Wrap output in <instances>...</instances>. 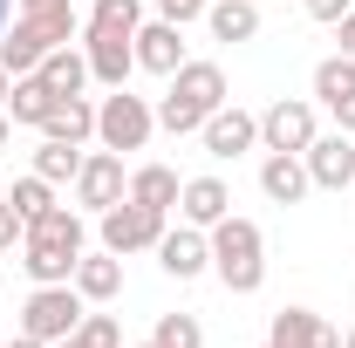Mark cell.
<instances>
[{
    "label": "cell",
    "mask_w": 355,
    "mask_h": 348,
    "mask_svg": "<svg viewBox=\"0 0 355 348\" xmlns=\"http://www.w3.org/2000/svg\"><path fill=\"white\" fill-rule=\"evenodd\" d=\"M83 253H89V225H83V212H69V205H48V212L28 225V239H21V266H28L35 287L76 280V260H83Z\"/></svg>",
    "instance_id": "obj_1"
},
{
    "label": "cell",
    "mask_w": 355,
    "mask_h": 348,
    "mask_svg": "<svg viewBox=\"0 0 355 348\" xmlns=\"http://www.w3.org/2000/svg\"><path fill=\"white\" fill-rule=\"evenodd\" d=\"M164 103H157V130L171 137H198V123L225 103V69L219 62H184L178 76H164Z\"/></svg>",
    "instance_id": "obj_2"
},
{
    "label": "cell",
    "mask_w": 355,
    "mask_h": 348,
    "mask_svg": "<svg viewBox=\"0 0 355 348\" xmlns=\"http://www.w3.org/2000/svg\"><path fill=\"white\" fill-rule=\"evenodd\" d=\"M205 239H212V273L225 280V294H260V280H266V239H260V225L239 218V212H225Z\"/></svg>",
    "instance_id": "obj_3"
},
{
    "label": "cell",
    "mask_w": 355,
    "mask_h": 348,
    "mask_svg": "<svg viewBox=\"0 0 355 348\" xmlns=\"http://www.w3.org/2000/svg\"><path fill=\"white\" fill-rule=\"evenodd\" d=\"M164 218L157 205H137V198H116L110 212H96V232H103V253H116V260H130V253H157V239H164Z\"/></svg>",
    "instance_id": "obj_4"
},
{
    "label": "cell",
    "mask_w": 355,
    "mask_h": 348,
    "mask_svg": "<svg viewBox=\"0 0 355 348\" xmlns=\"http://www.w3.org/2000/svg\"><path fill=\"white\" fill-rule=\"evenodd\" d=\"M89 301L76 294V280H55V287H35L28 294V307H21V335H35V342H69L76 328H83Z\"/></svg>",
    "instance_id": "obj_5"
},
{
    "label": "cell",
    "mask_w": 355,
    "mask_h": 348,
    "mask_svg": "<svg viewBox=\"0 0 355 348\" xmlns=\"http://www.w3.org/2000/svg\"><path fill=\"white\" fill-rule=\"evenodd\" d=\"M150 130H157V110L144 103V96H130V89H110L103 103H96V143L103 150H144L150 143Z\"/></svg>",
    "instance_id": "obj_6"
},
{
    "label": "cell",
    "mask_w": 355,
    "mask_h": 348,
    "mask_svg": "<svg viewBox=\"0 0 355 348\" xmlns=\"http://www.w3.org/2000/svg\"><path fill=\"white\" fill-rule=\"evenodd\" d=\"M314 137H321V116H314L308 96H280V103H266L260 110V150H308Z\"/></svg>",
    "instance_id": "obj_7"
},
{
    "label": "cell",
    "mask_w": 355,
    "mask_h": 348,
    "mask_svg": "<svg viewBox=\"0 0 355 348\" xmlns=\"http://www.w3.org/2000/svg\"><path fill=\"white\" fill-rule=\"evenodd\" d=\"M198 143H205V157L232 164V157L260 150V116H253V110H239V103H219V110L198 123Z\"/></svg>",
    "instance_id": "obj_8"
},
{
    "label": "cell",
    "mask_w": 355,
    "mask_h": 348,
    "mask_svg": "<svg viewBox=\"0 0 355 348\" xmlns=\"http://www.w3.org/2000/svg\"><path fill=\"white\" fill-rule=\"evenodd\" d=\"M116 198H130V177L116 150H83V171H76V205L83 212H110Z\"/></svg>",
    "instance_id": "obj_9"
},
{
    "label": "cell",
    "mask_w": 355,
    "mask_h": 348,
    "mask_svg": "<svg viewBox=\"0 0 355 348\" xmlns=\"http://www.w3.org/2000/svg\"><path fill=\"white\" fill-rule=\"evenodd\" d=\"M301 164H308V177L321 184V191H349V184H355V137L349 130L314 137L308 150H301Z\"/></svg>",
    "instance_id": "obj_10"
},
{
    "label": "cell",
    "mask_w": 355,
    "mask_h": 348,
    "mask_svg": "<svg viewBox=\"0 0 355 348\" xmlns=\"http://www.w3.org/2000/svg\"><path fill=\"white\" fill-rule=\"evenodd\" d=\"M157 266L171 273V280H198L205 266H212V239H205V225H164V239H157Z\"/></svg>",
    "instance_id": "obj_11"
},
{
    "label": "cell",
    "mask_w": 355,
    "mask_h": 348,
    "mask_svg": "<svg viewBox=\"0 0 355 348\" xmlns=\"http://www.w3.org/2000/svg\"><path fill=\"white\" fill-rule=\"evenodd\" d=\"M137 42V69H150V76H178L191 55H184V28L178 21H144L130 35Z\"/></svg>",
    "instance_id": "obj_12"
},
{
    "label": "cell",
    "mask_w": 355,
    "mask_h": 348,
    "mask_svg": "<svg viewBox=\"0 0 355 348\" xmlns=\"http://www.w3.org/2000/svg\"><path fill=\"white\" fill-rule=\"evenodd\" d=\"M83 55H89V82L130 89V69H137V42L130 35H83Z\"/></svg>",
    "instance_id": "obj_13"
},
{
    "label": "cell",
    "mask_w": 355,
    "mask_h": 348,
    "mask_svg": "<svg viewBox=\"0 0 355 348\" xmlns=\"http://www.w3.org/2000/svg\"><path fill=\"white\" fill-rule=\"evenodd\" d=\"M35 35H42L48 48H69V42H83V14H76V0H21L14 7Z\"/></svg>",
    "instance_id": "obj_14"
},
{
    "label": "cell",
    "mask_w": 355,
    "mask_h": 348,
    "mask_svg": "<svg viewBox=\"0 0 355 348\" xmlns=\"http://www.w3.org/2000/svg\"><path fill=\"white\" fill-rule=\"evenodd\" d=\"M260 191L273 198V205H301L314 191V177H308V164L294 157V150H266V164H260Z\"/></svg>",
    "instance_id": "obj_15"
},
{
    "label": "cell",
    "mask_w": 355,
    "mask_h": 348,
    "mask_svg": "<svg viewBox=\"0 0 355 348\" xmlns=\"http://www.w3.org/2000/svg\"><path fill=\"white\" fill-rule=\"evenodd\" d=\"M232 212V191H225V177H184V191H178V218L184 225H219Z\"/></svg>",
    "instance_id": "obj_16"
},
{
    "label": "cell",
    "mask_w": 355,
    "mask_h": 348,
    "mask_svg": "<svg viewBox=\"0 0 355 348\" xmlns=\"http://www.w3.org/2000/svg\"><path fill=\"white\" fill-rule=\"evenodd\" d=\"M76 294H83L89 307L116 301V294H123V260H116V253H83V260H76Z\"/></svg>",
    "instance_id": "obj_17"
},
{
    "label": "cell",
    "mask_w": 355,
    "mask_h": 348,
    "mask_svg": "<svg viewBox=\"0 0 355 348\" xmlns=\"http://www.w3.org/2000/svg\"><path fill=\"white\" fill-rule=\"evenodd\" d=\"M55 96H83L89 89V55H83V42H69V48H48L42 55V69H35Z\"/></svg>",
    "instance_id": "obj_18"
},
{
    "label": "cell",
    "mask_w": 355,
    "mask_h": 348,
    "mask_svg": "<svg viewBox=\"0 0 355 348\" xmlns=\"http://www.w3.org/2000/svg\"><path fill=\"white\" fill-rule=\"evenodd\" d=\"M42 55H48V42L21 21V14L0 28V69H7V76H35V69H42Z\"/></svg>",
    "instance_id": "obj_19"
},
{
    "label": "cell",
    "mask_w": 355,
    "mask_h": 348,
    "mask_svg": "<svg viewBox=\"0 0 355 348\" xmlns=\"http://www.w3.org/2000/svg\"><path fill=\"white\" fill-rule=\"evenodd\" d=\"M205 28H212V42H253L260 35V0H212Z\"/></svg>",
    "instance_id": "obj_20"
},
{
    "label": "cell",
    "mask_w": 355,
    "mask_h": 348,
    "mask_svg": "<svg viewBox=\"0 0 355 348\" xmlns=\"http://www.w3.org/2000/svg\"><path fill=\"white\" fill-rule=\"evenodd\" d=\"M42 137H62V143H89V137H96V103H89V96H55V110H48Z\"/></svg>",
    "instance_id": "obj_21"
},
{
    "label": "cell",
    "mask_w": 355,
    "mask_h": 348,
    "mask_svg": "<svg viewBox=\"0 0 355 348\" xmlns=\"http://www.w3.org/2000/svg\"><path fill=\"white\" fill-rule=\"evenodd\" d=\"M48 110H55V89H48L42 76H14V89H7V116L28 123V130H42Z\"/></svg>",
    "instance_id": "obj_22"
},
{
    "label": "cell",
    "mask_w": 355,
    "mask_h": 348,
    "mask_svg": "<svg viewBox=\"0 0 355 348\" xmlns=\"http://www.w3.org/2000/svg\"><path fill=\"white\" fill-rule=\"evenodd\" d=\"M178 191H184V177H178L171 164H137V171H130V198H137V205H157V212H171Z\"/></svg>",
    "instance_id": "obj_23"
},
{
    "label": "cell",
    "mask_w": 355,
    "mask_h": 348,
    "mask_svg": "<svg viewBox=\"0 0 355 348\" xmlns=\"http://www.w3.org/2000/svg\"><path fill=\"white\" fill-rule=\"evenodd\" d=\"M144 28V0H96L83 35H137Z\"/></svg>",
    "instance_id": "obj_24"
},
{
    "label": "cell",
    "mask_w": 355,
    "mask_h": 348,
    "mask_svg": "<svg viewBox=\"0 0 355 348\" xmlns=\"http://www.w3.org/2000/svg\"><path fill=\"white\" fill-rule=\"evenodd\" d=\"M349 96H355V55H328V62L314 69V103L335 110V103H349Z\"/></svg>",
    "instance_id": "obj_25"
},
{
    "label": "cell",
    "mask_w": 355,
    "mask_h": 348,
    "mask_svg": "<svg viewBox=\"0 0 355 348\" xmlns=\"http://www.w3.org/2000/svg\"><path fill=\"white\" fill-rule=\"evenodd\" d=\"M35 171H42L48 184H76V171H83V143L42 137V150H35Z\"/></svg>",
    "instance_id": "obj_26"
},
{
    "label": "cell",
    "mask_w": 355,
    "mask_h": 348,
    "mask_svg": "<svg viewBox=\"0 0 355 348\" xmlns=\"http://www.w3.org/2000/svg\"><path fill=\"white\" fill-rule=\"evenodd\" d=\"M7 205H14V212H21L28 225H35V218H42L48 205H62V198H55V184H48L42 171H28V177H14V191H7Z\"/></svg>",
    "instance_id": "obj_27"
},
{
    "label": "cell",
    "mask_w": 355,
    "mask_h": 348,
    "mask_svg": "<svg viewBox=\"0 0 355 348\" xmlns=\"http://www.w3.org/2000/svg\"><path fill=\"white\" fill-rule=\"evenodd\" d=\"M55 348H123V328H116V314H96V307H89L83 328H76L69 342H55Z\"/></svg>",
    "instance_id": "obj_28"
},
{
    "label": "cell",
    "mask_w": 355,
    "mask_h": 348,
    "mask_svg": "<svg viewBox=\"0 0 355 348\" xmlns=\"http://www.w3.org/2000/svg\"><path fill=\"white\" fill-rule=\"evenodd\" d=\"M157 348H205V328H198V314H157Z\"/></svg>",
    "instance_id": "obj_29"
},
{
    "label": "cell",
    "mask_w": 355,
    "mask_h": 348,
    "mask_svg": "<svg viewBox=\"0 0 355 348\" xmlns=\"http://www.w3.org/2000/svg\"><path fill=\"white\" fill-rule=\"evenodd\" d=\"M308 314H314V307H280V314L266 321V342H273V348H301V328H308Z\"/></svg>",
    "instance_id": "obj_30"
},
{
    "label": "cell",
    "mask_w": 355,
    "mask_h": 348,
    "mask_svg": "<svg viewBox=\"0 0 355 348\" xmlns=\"http://www.w3.org/2000/svg\"><path fill=\"white\" fill-rule=\"evenodd\" d=\"M21 239H28V218L7 205V191H0V253H21Z\"/></svg>",
    "instance_id": "obj_31"
},
{
    "label": "cell",
    "mask_w": 355,
    "mask_h": 348,
    "mask_svg": "<svg viewBox=\"0 0 355 348\" xmlns=\"http://www.w3.org/2000/svg\"><path fill=\"white\" fill-rule=\"evenodd\" d=\"M205 7H212V0H157V21H178V28H191V21H205Z\"/></svg>",
    "instance_id": "obj_32"
},
{
    "label": "cell",
    "mask_w": 355,
    "mask_h": 348,
    "mask_svg": "<svg viewBox=\"0 0 355 348\" xmlns=\"http://www.w3.org/2000/svg\"><path fill=\"white\" fill-rule=\"evenodd\" d=\"M301 348H342V328H335V321H321V314H308V328H301Z\"/></svg>",
    "instance_id": "obj_33"
},
{
    "label": "cell",
    "mask_w": 355,
    "mask_h": 348,
    "mask_svg": "<svg viewBox=\"0 0 355 348\" xmlns=\"http://www.w3.org/2000/svg\"><path fill=\"white\" fill-rule=\"evenodd\" d=\"M301 7H308V14H314V21H321V28H335V21L349 14L355 0H301Z\"/></svg>",
    "instance_id": "obj_34"
},
{
    "label": "cell",
    "mask_w": 355,
    "mask_h": 348,
    "mask_svg": "<svg viewBox=\"0 0 355 348\" xmlns=\"http://www.w3.org/2000/svg\"><path fill=\"white\" fill-rule=\"evenodd\" d=\"M335 42H342V55H355V7L342 14V21H335Z\"/></svg>",
    "instance_id": "obj_35"
},
{
    "label": "cell",
    "mask_w": 355,
    "mask_h": 348,
    "mask_svg": "<svg viewBox=\"0 0 355 348\" xmlns=\"http://www.w3.org/2000/svg\"><path fill=\"white\" fill-rule=\"evenodd\" d=\"M328 116H335V130H349V137H355V96H349V103H335Z\"/></svg>",
    "instance_id": "obj_36"
},
{
    "label": "cell",
    "mask_w": 355,
    "mask_h": 348,
    "mask_svg": "<svg viewBox=\"0 0 355 348\" xmlns=\"http://www.w3.org/2000/svg\"><path fill=\"white\" fill-rule=\"evenodd\" d=\"M7 143H14V116L0 110V150H7Z\"/></svg>",
    "instance_id": "obj_37"
},
{
    "label": "cell",
    "mask_w": 355,
    "mask_h": 348,
    "mask_svg": "<svg viewBox=\"0 0 355 348\" xmlns=\"http://www.w3.org/2000/svg\"><path fill=\"white\" fill-rule=\"evenodd\" d=\"M0 348H48V342H35V335H14V342H0Z\"/></svg>",
    "instance_id": "obj_38"
},
{
    "label": "cell",
    "mask_w": 355,
    "mask_h": 348,
    "mask_svg": "<svg viewBox=\"0 0 355 348\" xmlns=\"http://www.w3.org/2000/svg\"><path fill=\"white\" fill-rule=\"evenodd\" d=\"M14 7H21V0H0V28H7V21H14Z\"/></svg>",
    "instance_id": "obj_39"
},
{
    "label": "cell",
    "mask_w": 355,
    "mask_h": 348,
    "mask_svg": "<svg viewBox=\"0 0 355 348\" xmlns=\"http://www.w3.org/2000/svg\"><path fill=\"white\" fill-rule=\"evenodd\" d=\"M7 89H14V76H7V69H0V110H7Z\"/></svg>",
    "instance_id": "obj_40"
},
{
    "label": "cell",
    "mask_w": 355,
    "mask_h": 348,
    "mask_svg": "<svg viewBox=\"0 0 355 348\" xmlns=\"http://www.w3.org/2000/svg\"><path fill=\"white\" fill-rule=\"evenodd\" d=\"M342 348H355V328H342Z\"/></svg>",
    "instance_id": "obj_41"
},
{
    "label": "cell",
    "mask_w": 355,
    "mask_h": 348,
    "mask_svg": "<svg viewBox=\"0 0 355 348\" xmlns=\"http://www.w3.org/2000/svg\"><path fill=\"white\" fill-rule=\"evenodd\" d=\"M123 348H157V342H123Z\"/></svg>",
    "instance_id": "obj_42"
}]
</instances>
